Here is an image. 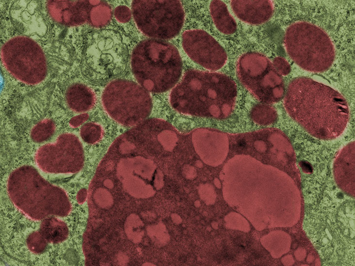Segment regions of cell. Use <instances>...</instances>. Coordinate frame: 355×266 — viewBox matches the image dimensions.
I'll return each mask as SVG.
<instances>
[{"instance_id": "1", "label": "cell", "mask_w": 355, "mask_h": 266, "mask_svg": "<svg viewBox=\"0 0 355 266\" xmlns=\"http://www.w3.org/2000/svg\"><path fill=\"white\" fill-rule=\"evenodd\" d=\"M284 105L293 120L310 135L323 140L341 135L349 119L345 98L333 88L308 78H297L290 83Z\"/></svg>"}, {"instance_id": "2", "label": "cell", "mask_w": 355, "mask_h": 266, "mask_svg": "<svg viewBox=\"0 0 355 266\" xmlns=\"http://www.w3.org/2000/svg\"><path fill=\"white\" fill-rule=\"evenodd\" d=\"M272 170L271 166L248 157L232 159L224 167L225 201L260 230L269 225L273 215Z\"/></svg>"}, {"instance_id": "3", "label": "cell", "mask_w": 355, "mask_h": 266, "mask_svg": "<svg viewBox=\"0 0 355 266\" xmlns=\"http://www.w3.org/2000/svg\"><path fill=\"white\" fill-rule=\"evenodd\" d=\"M236 96V85L228 76L190 69L171 92L170 103L184 114L221 118L231 112Z\"/></svg>"}, {"instance_id": "4", "label": "cell", "mask_w": 355, "mask_h": 266, "mask_svg": "<svg viewBox=\"0 0 355 266\" xmlns=\"http://www.w3.org/2000/svg\"><path fill=\"white\" fill-rule=\"evenodd\" d=\"M7 190L16 206L34 220L50 215L65 217L71 210L65 191L46 181L31 166H23L12 172Z\"/></svg>"}, {"instance_id": "5", "label": "cell", "mask_w": 355, "mask_h": 266, "mask_svg": "<svg viewBox=\"0 0 355 266\" xmlns=\"http://www.w3.org/2000/svg\"><path fill=\"white\" fill-rule=\"evenodd\" d=\"M131 69L139 84L147 91L162 93L173 88L182 71L177 47L161 39H147L133 50Z\"/></svg>"}, {"instance_id": "6", "label": "cell", "mask_w": 355, "mask_h": 266, "mask_svg": "<svg viewBox=\"0 0 355 266\" xmlns=\"http://www.w3.org/2000/svg\"><path fill=\"white\" fill-rule=\"evenodd\" d=\"M284 43L290 58L308 71L327 70L335 59V50L327 33L322 29L305 21L295 22L286 32Z\"/></svg>"}, {"instance_id": "7", "label": "cell", "mask_w": 355, "mask_h": 266, "mask_svg": "<svg viewBox=\"0 0 355 266\" xmlns=\"http://www.w3.org/2000/svg\"><path fill=\"white\" fill-rule=\"evenodd\" d=\"M103 107L116 122L127 126L138 125L150 115L152 102L149 94L133 81L116 79L105 88L102 95Z\"/></svg>"}, {"instance_id": "8", "label": "cell", "mask_w": 355, "mask_h": 266, "mask_svg": "<svg viewBox=\"0 0 355 266\" xmlns=\"http://www.w3.org/2000/svg\"><path fill=\"white\" fill-rule=\"evenodd\" d=\"M131 7L138 28L150 37L169 39L181 31L184 12L179 0H135Z\"/></svg>"}, {"instance_id": "9", "label": "cell", "mask_w": 355, "mask_h": 266, "mask_svg": "<svg viewBox=\"0 0 355 266\" xmlns=\"http://www.w3.org/2000/svg\"><path fill=\"white\" fill-rule=\"evenodd\" d=\"M237 72L244 86L261 102L276 103L284 97L283 78L265 56L253 52L243 54L238 61Z\"/></svg>"}, {"instance_id": "10", "label": "cell", "mask_w": 355, "mask_h": 266, "mask_svg": "<svg viewBox=\"0 0 355 266\" xmlns=\"http://www.w3.org/2000/svg\"><path fill=\"white\" fill-rule=\"evenodd\" d=\"M1 57L7 70L25 83L36 84L46 78L47 62L41 47L33 40L17 36L1 48Z\"/></svg>"}, {"instance_id": "11", "label": "cell", "mask_w": 355, "mask_h": 266, "mask_svg": "<svg viewBox=\"0 0 355 266\" xmlns=\"http://www.w3.org/2000/svg\"><path fill=\"white\" fill-rule=\"evenodd\" d=\"M35 159L44 172L74 173L83 167L84 156L78 138L73 134L64 133L54 142L41 147L35 155Z\"/></svg>"}, {"instance_id": "12", "label": "cell", "mask_w": 355, "mask_h": 266, "mask_svg": "<svg viewBox=\"0 0 355 266\" xmlns=\"http://www.w3.org/2000/svg\"><path fill=\"white\" fill-rule=\"evenodd\" d=\"M183 49L195 63L211 71L221 68L226 63L225 49L210 34L201 30L185 31L182 37Z\"/></svg>"}, {"instance_id": "13", "label": "cell", "mask_w": 355, "mask_h": 266, "mask_svg": "<svg viewBox=\"0 0 355 266\" xmlns=\"http://www.w3.org/2000/svg\"><path fill=\"white\" fill-rule=\"evenodd\" d=\"M90 1L54 0L48 5L50 15L56 21L66 25H80L89 19Z\"/></svg>"}, {"instance_id": "14", "label": "cell", "mask_w": 355, "mask_h": 266, "mask_svg": "<svg viewBox=\"0 0 355 266\" xmlns=\"http://www.w3.org/2000/svg\"><path fill=\"white\" fill-rule=\"evenodd\" d=\"M230 5L240 19L253 25L268 21L274 11L273 3L268 0H233L231 1Z\"/></svg>"}, {"instance_id": "15", "label": "cell", "mask_w": 355, "mask_h": 266, "mask_svg": "<svg viewBox=\"0 0 355 266\" xmlns=\"http://www.w3.org/2000/svg\"><path fill=\"white\" fill-rule=\"evenodd\" d=\"M355 142L346 144L339 153L334 165L337 184L345 190H352L355 185Z\"/></svg>"}, {"instance_id": "16", "label": "cell", "mask_w": 355, "mask_h": 266, "mask_svg": "<svg viewBox=\"0 0 355 266\" xmlns=\"http://www.w3.org/2000/svg\"><path fill=\"white\" fill-rule=\"evenodd\" d=\"M66 100L68 107L77 112L90 110L95 104V95L91 90L81 83H74L67 90Z\"/></svg>"}, {"instance_id": "17", "label": "cell", "mask_w": 355, "mask_h": 266, "mask_svg": "<svg viewBox=\"0 0 355 266\" xmlns=\"http://www.w3.org/2000/svg\"><path fill=\"white\" fill-rule=\"evenodd\" d=\"M210 9L215 26L220 32L226 34H231L236 32L237 23L223 1L212 0Z\"/></svg>"}, {"instance_id": "18", "label": "cell", "mask_w": 355, "mask_h": 266, "mask_svg": "<svg viewBox=\"0 0 355 266\" xmlns=\"http://www.w3.org/2000/svg\"><path fill=\"white\" fill-rule=\"evenodd\" d=\"M39 232L48 243L52 244H58L65 241L69 234L65 223L55 217L44 219Z\"/></svg>"}, {"instance_id": "19", "label": "cell", "mask_w": 355, "mask_h": 266, "mask_svg": "<svg viewBox=\"0 0 355 266\" xmlns=\"http://www.w3.org/2000/svg\"><path fill=\"white\" fill-rule=\"evenodd\" d=\"M251 115L256 122L264 125L274 123L278 118L274 108L266 104L256 105L251 110Z\"/></svg>"}, {"instance_id": "20", "label": "cell", "mask_w": 355, "mask_h": 266, "mask_svg": "<svg viewBox=\"0 0 355 266\" xmlns=\"http://www.w3.org/2000/svg\"><path fill=\"white\" fill-rule=\"evenodd\" d=\"M55 126L50 119H45L35 125L32 129L31 137L35 142L47 141L54 134Z\"/></svg>"}, {"instance_id": "21", "label": "cell", "mask_w": 355, "mask_h": 266, "mask_svg": "<svg viewBox=\"0 0 355 266\" xmlns=\"http://www.w3.org/2000/svg\"><path fill=\"white\" fill-rule=\"evenodd\" d=\"M111 16V11L110 7L105 3H101L92 8L89 19L93 25L99 27L107 24Z\"/></svg>"}, {"instance_id": "22", "label": "cell", "mask_w": 355, "mask_h": 266, "mask_svg": "<svg viewBox=\"0 0 355 266\" xmlns=\"http://www.w3.org/2000/svg\"><path fill=\"white\" fill-rule=\"evenodd\" d=\"M80 134L82 139L85 142L89 144H94L101 139L102 130L99 125L88 123L81 127Z\"/></svg>"}, {"instance_id": "23", "label": "cell", "mask_w": 355, "mask_h": 266, "mask_svg": "<svg viewBox=\"0 0 355 266\" xmlns=\"http://www.w3.org/2000/svg\"><path fill=\"white\" fill-rule=\"evenodd\" d=\"M226 226L230 229L237 230L243 232L249 230V225L247 220L241 214L232 212L226 215L225 218Z\"/></svg>"}, {"instance_id": "24", "label": "cell", "mask_w": 355, "mask_h": 266, "mask_svg": "<svg viewBox=\"0 0 355 266\" xmlns=\"http://www.w3.org/2000/svg\"><path fill=\"white\" fill-rule=\"evenodd\" d=\"M26 243L29 249L35 254L44 252L48 243L39 231L33 232L29 235Z\"/></svg>"}, {"instance_id": "25", "label": "cell", "mask_w": 355, "mask_h": 266, "mask_svg": "<svg viewBox=\"0 0 355 266\" xmlns=\"http://www.w3.org/2000/svg\"><path fill=\"white\" fill-rule=\"evenodd\" d=\"M200 197L207 204L214 203L216 195L214 189L211 185H204L199 188Z\"/></svg>"}, {"instance_id": "26", "label": "cell", "mask_w": 355, "mask_h": 266, "mask_svg": "<svg viewBox=\"0 0 355 266\" xmlns=\"http://www.w3.org/2000/svg\"><path fill=\"white\" fill-rule=\"evenodd\" d=\"M273 65L276 71L280 75L286 76L290 71V65L284 58L280 57L275 58L272 62Z\"/></svg>"}, {"instance_id": "27", "label": "cell", "mask_w": 355, "mask_h": 266, "mask_svg": "<svg viewBox=\"0 0 355 266\" xmlns=\"http://www.w3.org/2000/svg\"><path fill=\"white\" fill-rule=\"evenodd\" d=\"M114 16L119 22L126 23L130 19L131 12L127 6L120 5L115 8L114 10Z\"/></svg>"}, {"instance_id": "28", "label": "cell", "mask_w": 355, "mask_h": 266, "mask_svg": "<svg viewBox=\"0 0 355 266\" xmlns=\"http://www.w3.org/2000/svg\"><path fill=\"white\" fill-rule=\"evenodd\" d=\"M88 118L89 116L86 113L80 114L72 118L70 120L69 123L73 127H77L87 121Z\"/></svg>"}, {"instance_id": "29", "label": "cell", "mask_w": 355, "mask_h": 266, "mask_svg": "<svg viewBox=\"0 0 355 266\" xmlns=\"http://www.w3.org/2000/svg\"><path fill=\"white\" fill-rule=\"evenodd\" d=\"M214 184L216 185V186L217 188H221V184H220L219 181L217 179H215Z\"/></svg>"}, {"instance_id": "30", "label": "cell", "mask_w": 355, "mask_h": 266, "mask_svg": "<svg viewBox=\"0 0 355 266\" xmlns=\"http://www.w3.org/2000/svg\"><path fill=\"white\" fill-rule=\"evenodd\" d=\"M211 225L212 227L214 229H217L218 228V224L216 222H212V223H211Z\"/></svg>"}]
</instances>
